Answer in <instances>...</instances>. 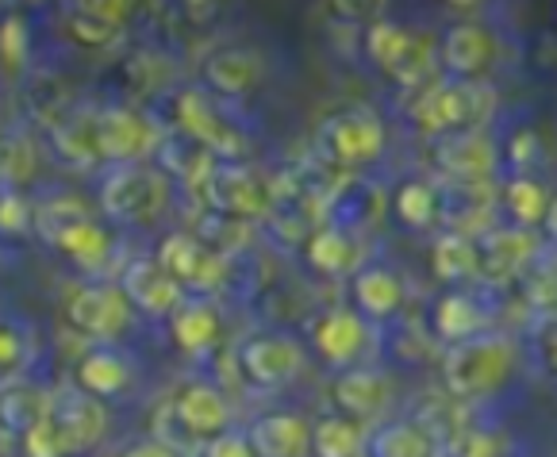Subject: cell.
I'll list each match as a JSON object with an SVG mask.
<instances>
[{"instance_id": "obj_11", "label": "cell", "mask_w": 557, "mask_h": 457, "mask_svg": "<svg viewBox=\"0 0 557 457\" xmlns=\"http://www.w3.org/2000/svg\"><path fill=\"white\" fill-rule=\"evenodd\" d=\"M158 265L177 281L181 288H197V293H212L223 281V258L205 246L189 231H173L158 246Z\"/></svg>"}, {"instance_id": "obj_34", "label": "cell", "mask_w": 557, "mask_h": 457, "mask_svg": "<svg viewBox=\"0 0 557 457\" xmlns=\"http://www.w3.org/2000/svg\"><path fill=\"white\" fill-rule=\"evenodd\" d=\"M82 120V115H77ZM77 120H66V123H58L54 127V143H58V150L70 158V162H89L92 155H97V115L92 120H85V123H77Z\"/></svg>"}, {"instance_id": "obj_36", "label": "cell", "mask_w": 557, "mask_h": 457, "mask_svg": "<svg viewBox=\"0 0 557 457\" xmlns=\"http://www.w3.org/2000/svg\"><path fill=\"white\" fill-rule=\"evenodd\" d=\"M35 212L16 188H0V235H24L32 231Z\"/></svg>"}, {"instance_id": "obj_20", "label": "cell", "mask_w": 557, "mask_h": 457, "mask_svg": "<svg viewBox=\"0 0 557 457\" xmlns=\"http://www.w3.org/2000/svg\"><path fill=\"white\" fill-rule=\"evenodd\" d=\"M173 411H177V419L185 423V431L193 434V439H215V434L227 431L231 423V404L227 396H223L220 388H212V384H185V388L173 396Z\"/></svg>"}, {"instance_id": "obj_28", "label": "cell", "mask_w": 557, "mask_h": 457, "mask_svg": "<svg viewBox=\"0 0 557 457\" xmlns=\"http://www.w3.org/2000/svg\"><path fill=\"white\" fill-rule=\"evenodd\" d=\"M549 200H554L549 188L534 177H516V173H511V181L504 185V212L511 215V227H519V231L542 227L549 212Z\"/></svg>"}, {"instance_id": "obj_14", "label": "cell", "mask_w": 557, "mask_h": 457, "mask_svg": "<svg viewBox=\"0 0 557 457\" xmlns=\"http://www.w3.org/2000/svg\"><path fill=\"white\" fill-rule=\"evenodd\" d=\"M120 293L127 296L132 308L147 311V316H173V311L185 304V288H181L154 258H135L132 265L123 270Z\"/></svg>"}, {"instance_id": "obj_26", "label": "cell", "mask_w": 557, "mask_h": 457, "mask_svg": "<svg viewBox=\"0 0 557 457\" xmlns=\"http://www.w3.org/2000/svg\"><path fill=\"white\" fill-rule=\"evenodd\" d=\"M50 243H54L58 250L66 254L77 270H85V273L104 270L108 254H112V238H108V231L92 220H82V223H74V227L58 231Z\"/></svg>"}, {"instance_id": "obj_42", "label": "cell", "mask_w": 557, "mask_h": 457, "mask_svg": "<svg viewBox=\"0 0 557 457\" xmlns=\"http://www.w3.org/2000/svg\"><path fill=\"white\" fill-rule=\"evenodd\" d=\"M85 12H89L92 20H100V24L115 27L120 32V24L127 16H132V4H123V0H92V4H82Z\"/></svg>"}, {"instance_id": "obj_5", "label": "cell", "mask_w": 557, "mask_h": 457, "mask_svg": "<svg viewBox=\"0 0 557 457\" xmlns=\"http://www.w3.org/2000/svg\"><path fill=\"white\" fill-rule=\"evenodd\" d=\"M366 54L381 74H388L400 85L423 82L431 70V39L396 24V20H373L366 27Z\"/></svg>"}, {"instance_id": "obj_17", "label": "cell", "mask_w": 557, "mask_h": 457, "mask_svg": "<svg viewBox=\"0 0 557 457\" xmlns=\"http://www.w3.org/2000/svg\"><path fill=\"white\" fill-rule=\"evenodd\" d=\"M534 250H539V235L534 231H519V227L488 231L484 243L476 246V258H481L476 277L504 285V281L519 277L527 270V261L534 258Z\"/></svg>"}, {"instance_id": "obj_6", "label": "cell", "mask_w": 557, "mask_h": 457, "mask_svg": "<svg viewBox=\"0 0 557 457\" xmlns=\"http://www.w3.org/2000/svg\"><path fill=\"white\" fill-rule=\"evenodd\" d=\"M197 193L208 205V212L235 215V220H250V215H262L270 208L265 181L243 162H212L205 177L197 181Z\"/></svg>"}, {"instance_id": "obj_43", "label": "cell", "mask_w": 557, "mask_h": 457, "mask_svg": "<svg viewBox=\"0 0 557 457\" xmlns=\"http://www.w3.org/2000/svg\"><path fill=\"white\" fill-rule=\"evenodd\" d=\"M458 457H500V439L492 431H473L461 439Z\"/></svg>"}, {"instance_id": "obj_32", "label": "cell", "mask_w": 557, "mask_h": 457, "mask_svg": "<svg viewBox=\"0 0 557 457\" xmlns=\"http://www.w3.org/2000/svg\"><path fill=\"white\" fill-rule=\"evenodd\" d=\"M393 212L408 231H426L438 220V193L431 188V181L411 177V181H404V185H396Z\"/></svg>"}, {"instance_id": "obj_24", "label": "cell", "mask_w": 557, "mask_h": 457, "mask_svg": "<svg viewBox=\"0 0 557 457\" xmlns=\"http://www.w3.org/2000/svg\"><path fill=\"white\" fill-rule=\"evenodd\" d=\"M481 270V258H476V243L461 231H443L431 246V273L446 285H461V281H473Z\"/></svg>"}, {"instance_id": "obj_1", "label": "cell", "mask_w": 557, "mask_h": 457, "mask_svg": "<svg viewBox=\"0 0 557 457\" xmlns=\"http://www.w3.org/2000/svg\"><path fill=\"white\" fill-rule=\"evenodd\" d=\"M519 350L504 335H476L469 343H458L446 350L443 381L461 400H484L496 396L504 384L516 376Z\"/></svg>"}, {"instance_id": "obj_27", "label": "cell", "mask_w": 557, "mask_h": 457, "mask_svg": "<svg viewBox=\"0 0 557 457\" xmlns=\"http://www.w3.org/2000/svg\"><path fill=\"white\" fill-rule=\"evenodd\" d=\"M304 254H308V265L323 277H343L358 265V243L343 227H320L308 238Z\"/></svg>"}, {"instance_id": "obj_38", "label": "cell", "mask_w": 557, "mask_h": 457, "mask_svg": "<svg viewBox=\"0 0 557 457\" xmlns=\"http://www.w3.org/2000/svg\"><path fill=\"white\" fill-rule=\"evenodd\" d=\"M542 147H539V131L534 127H519L508 143V162L516 170V177H531V170L539 165Z\"/></svg>"}, {"instance_id": "obj_18", "label": "cell", "mask_w": 557, "mask_h": 457, "mask_svg": "<svg viewBox=\"0 0 557 457\" xmlns=\"http://www.w3.org/2000/svg\"><path fill=\"white\" fill-rule=\"evenodd\" d=\"M388 396H393V388L373 369H346L331 384V400H335L338 416L354 419V423H373L388 408Z\"/></svg>"}, {"instance_id": "obj_46", "label": "cell", "mask_w": 557, "mask_h": 457, "mask_svg": "<svg viewBox=\"0 0 557 457\" xmlns=\"http://www.w3.org/2000/svg\"><path fill=\"white\" fill-rule=\"evenodd\" d=\"M542 227H546V235L557 243V196L549 200V212H546V223H542Z\"/></svg>"}, {"instance_id": "obj_10", "label": "cell", "mask_w": 557, "mask_h": 457, "mask_svg": "<svg viewBox=\"0 0 557 457\" xmlns=\"http://www.w3.org/2000/svg\"><path fill=\"white\" fill-rule=\"evenodd\" d=\"M92 131H97V158H108L115 165H139L158 147V131L150 127L147 115L123 104L97 112V127Z\"/></svg>"}, {"instance_id": "obj_23", "label": "cell", "mask_w": 557, "mask_h": 457, "mask_svg": "<svg viewBox=\"0 0 557 457\" xmlns=\"http://www.w3.org/2000/svg\"><path fill=\"white\" fill-rule=\"evenodd\" d=\"M127 384H132V366H127L115 350L97 346V350H89L82 361H77V388L97 396V400H112V396H120Z\"/></svg>"}, {"instance_id": "obj_8", "label": "cell", "mask_w": 557, "mask_h": 457, "mask_svg": "<svg viewBox=\"0 0 557 457\" xmlns=\"http://www.w3.org/2000/svg\"><path fill=\"white\" fill-rule=\"evenodd\" d=\"M438 58L450 82H484L500 58V35L481 20H458L443 32Z\"/></svg>"}, {"instance_id": "obj_33", "label": "cell", "mask_w": 557, "mask_h": 457, "mask_svg": "<svg viewBox=\"0 0 557 457\" xmlns=\"http://www.w3.org/2000/svg\"><path fill=\"white\" fill-rule=\"evenodd\" d=\"M369 457H431V434L416 423H388L366 442Z\"/></svg>"}, {"instance_id": "obj_39", "label": "cell", "mask_w": 557, "mask_h": 457, "mask_svg": "<svg viewBox=\"0 0 557 457\" xmlns=\"http://www.w3.org/2000/svg\"><path fill=\"white\" fill-rule=\"evenodd\" d=\"M20 446H24V457H66V449H62V439H58V431L50 427L47 416L20 434Z\"/></svg>"}, {"instance_id": "obj_21", "label": "cell", "mask_w": 557, "mask_h": 457, "mask_svg": "<svg viewBox=\"0 0 557 457\" xmlns=\"http://www.w3.org/2000/svg\"><path fill=\"white\" fill-rule=\"evenodd\" d=\"M262 70L265 65L255 50L227 47V50H215L205 62V85L212 92H220V97H246V92L262 82Z\"/></svg>"}, {"instance_id": "obj_30", "label": "cell", "mask_w": 557, "mask_h": 457, "mask_svg": "<svg viewBox=\"0 0 557 457\" xmlns=\"http://www.w3.org/2000/svg\"><path fill=\"white\" fill-rule=\"evenodd\" d=\"M215 335H220V316H215V308H208V304L189 300L173 311V343L185 354L208 350V346L215 343Z\"/></svg>"}, {"instance_id": "obj_13", "label": "cell", "mask_w": 557, "mask_h": 457, "mask_svg": "<svg viewBox=\"0 0 557 457\" xmlns=\"http://www.w3.org/2000/svg\"><path fill=\"white\" fill-rule=\"evenodd\" d=\"M238 358H243L246 381L262 384V388H281L300 376L304 346L293 335H258L243 346Z\"/></svg>"}, {"instance_id": "obj_4", "label": "cell", "mask_w": 557, "mask_h": 457, "mask_svg": "<svg viewBox=\"0 0 557 457\" xmlns=\"http://www.w3.org/2000/svg\"><path fill=\"white\" fill-rule=\"evenodd\" d=\"M173 120L215 162H243L246 135L238 127H231L227 115L215 112V100L205 89H181L173 97Z\"/></svg>"}, {"instance_id": "obj_45", "label": "cell", "mask_w": 557, "mask_h": 457, "mask_svg": "<svg viewBox=\"0 0 557 457\" xmlns=\"http://www.w3.org/2000/svg\"><path fill=\"white\" fill-rule=\"evenodd\" d=\"M120 457H177V454H170V449L158 446V442L150 439V442H139V446H132V449H123Z\"/></svg>"}, {"instance_id": "obj_29", "label": "cell", "mask_w": 557, "mask_h": 457, "mask_svg": "<svg viewBox=\"0 0 557 457\" xmlns=\"http://www.w3.org/2000/svg\"><path fill=\"white\" fill-rule=\"evenodd\" d=\"M50 408V396H42L35 384L9 381L0 384V427L12 434H24L32 423H39Z\"/></svg>"}, {"instance_id": "obj_2", "label": "cell", "mask_w": 557, "mask_h": 457, "mask_svg": "<svg viewBox=\"0 0 557 457\" xmlns=\"http://www.w3.org/2000/svg\"><path fill=\"white\" fill-rule=\"evenodd\" d=\"M492 112H496V89L484 82H438L416 100L411 120L423 135L443 139L458 131H484Z\"/></svg>"}, {"instance_id": "obj_44", "label": "cell", "mask_w": 557, "mask_h": 457, "mask_svg": "<svg viewBox=\"0 0 557 457\" xmlns=\"http://www.w3.org/2000/svg\"><path fill=\"white\" fill-rule=\"evenodd\" d=\"M24 361V338L16 326L0 323V369H16Z\"/></svg>"}, {"instance_id": "obj_19", "label": "cell", "mask_w": 557, "mask_h": 457, "mask_svg": "<svg viewBox=\"0 0 557 457\" xmlns=\"http://www.w3.org/2000/svg\"><path fill=\"white\" fill-rule=\"evenodd\" d=\"M255 457H304L312 446V427L293 411H270L258 416L246 431Z\"/></svg>"}, {"instance_id": "obj_12", "label": "cell", "mask_w": 557, "mask_h": 457, "mask_svg": "<svg viewBox=\"0 0 557 457\" xmlns=\"http://www.w3.org/2000/svg\"><path fill=\"white\" fill-rule=\"evenodd\" d=\"M66 319L85 338H115L127 331L132 304L120 293V285H82L66 304Z\"/></svg>"}, {"instance_id": "obj_3", "label": "cell", "mask_w": 557, "mask_h": 457, "mask_svg": "<svg viewBox=\"0 0 557 457\" xmlns=\"http://www.w3.org/2000/svg\"><path fill=\"white\" fill-rule=\"evenodd\" d=\"M170 205V177L158 165H115L100 185V208L108 220L143 223Z\"/></svg>"}, {"instance_id": "obj_15", "label": "cell", "mask_w": 557, "mask_h": 457, "mask_svg": "<svg viewBox=\"0 0 557 457\" xmlns=\"http://www.w3.org/2000/svg\"><path fill=\"white\" fill-rule=\"evenodd\" d=\"M312 346L331 369H350L369 346V323L354 308H335L312 326Z\"/></svg>"}, {"instance_id": "obj_7", "label": "cell", "mask_w": 557, "mask_h": 457, "mask_svg": "<svg viewBox=\"0 0 557 457\" xmlns=\"http://www.w3.org/2000/svg\"><path fill=\"white\" fill-rule=\"evenodd\" d=\"M320 143L338 165H373L385 155V123L366 108H346L323 123Z\"/></svg>"}, {"instance_id": "obj_16", "label": "cell", "mask_w": 557, "mask_h": 457, "mask_svg": "<svg viewBox=\"0 0 557 457\" xmlns=\"http://www.w3.org/2000/svg\"><path fill=\"white\" fill-rule=\"evenodd\" d=\"M435 162L450 173L454 181H484L496 173V143L488 131H458L431 143Z\"/></svg>"}, {"instance_id": "obj_25", "label": "cell", "mask_w": 557, "mask_h": 457, "mask_svg": "<svg viewBox=\"0 0 557 457\" xmlns=\"http://www.w3.org/2000/svg\"><path fill=\"white\" fill-rule=\"evenodd\" d=\"M435 335L443 338V343L458 346V343H469V338L481 335L484 326V316L481 308H476V300L469 293H461V288H454V293H443L435 304Z\"/></svg>"}, {"instance_id": "obj_40", "label": "cell", "mask_w": 557, "mask_h": 457, "mask_svg": "<svg viewBox=\"0 0 557 457\" xmlns=\"http://www.w3.org/2000/svg\"><path fill=\"white\" fill-rule=\"evenodd\" d=\"M66 24H70V32H74V39L85 42V47H108V42L115 39V27H108V24H100V20H92L85 9L70 12Z\"/></svg>"}, {"instance_id": "obj_35", "label": "cell", "mask_w": 557, "mask_h": 457, "mask_svg": "<svg viewBox=\"0 0 557 457\" xmlns=\"http://www.w3.org/2000/svg\"><path fill=\"white\" fill-rule=\"evenodd\" d=\"M82 220H92V215H89V208H85L82 200H74V196L50 200V205H42L39 212H35V227H39L47 238H54L58 231L74 227V223H82Z\"/></svg>"}, {"instance_id": "obj_9", "label": "cell", "mask_w": 557, "mask_h": 457, "mask_svg": "<svg viewBox=\"0 0 557 457\" xmlns=\"http://www.w3.org/2000/svg\"><path fill=\"white\" fill-rule=\"evenodd\" d=\"M47 419L58 431V439H62L66 457L89 454V449H97L108 434L104 404L82 388H66V392H58V396H50Z\"/></svg>"}, {"instance_id": "obj_31", "label": "cell", "mask_w": 557, "mask_h": 457, "mask_svg": "<svg viewBox=\"0 0 557 457\" xmlns=\"http://www.w3.org/2000/svg\"><path fill=\"white\" fill-rule=\"evenodd\" d=\"M366 431L361 423L346 416H323L320 423L312 427V454L315 457H361L366 454Z\"/></svg>"}, {"instance_id": "obj_37", "label": "cell", "mask_w": 557, "mask_h": 457, "mask_svg": "<svg viewBox=\"0 0 557 457\" xmlns=\"http://www.w3.org/2000/svg\"><path fill=\"white\" fill-rule=\"evenodd\" d=\"M0 62L9 70H20L27 62V24L20 16L0 20Z\"/></svg>"}, {"instance_id": "obj_22", "label": "cell", "mask_w": 557, "mask_h": 457, "mask_svg": "<svg viewBox=\"0 0 557 457\" xmlns=\"http://www.w3.org/2000/svg\"><path fill=\"white\" fill-rule=\"evenodd\" d=\"M350 296H354V311L366 323L369 319H393L404 304V281L393 270H385V265H366V270L354 273Z\"/></svg>"}, {"instance_id": "obj_41", "label": "cell", "mask_w": 557, "mask_h": 457, "mask_svg": "<svg viewBox=\"0 0 557 457\" xmlns=\"http://www.w3.org/2000/svg\"><path fill=\"white\" fill-rule=\"evenodd\" d=\"M205 457H255V449H250V442L243 439V434H215V439H208L205 446Z\"/></svg>"}]
</instances>
